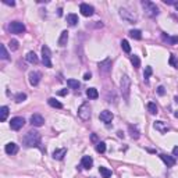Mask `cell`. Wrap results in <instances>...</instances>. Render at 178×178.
I'll return each mask as SVG.
<instances>
[{
  "instance_id": "cell-41",
  "label": "cell",
  "mask_w": 178,
  "mask_h": 178,
  "mask_svg": "<svg viewBox=\"0 0 178 178\" xmlns=\"http://www.w3.org/2000/svg\"><path fill=\"white\" fill-rule=\"evenodd\" d=\"M67 93H68V91H67V89H63V91H59V95H60V96H65V95H67Z\"/></svg>"
},
{
  "instance_id": "cell-31",
  "label": "cell",
  "mask_w": 178,
  "mask_h": 178,
  "mask_svg": "<svg viewBox=\"0 0 178 178\" xmlns=\"http://www.w3.org/2000/svg\"><path fill=\"white\" fill-rule=\"evenodd\" d=\"M147 110H149L150 114H157V113H159V111H157V106H156L153 102H149V103H147Z\"/></svg>"
},
{
  "instance_id": "cell-15",
  "label": "cell",
  "mask_w": 178,
  "mask_h": 178,
  "mask_svg": "<svg viewBox=\"0 0 178 178\" xmlns=\"http://www.w3.org/2000/svg\"><path fill=\"white\" fill-rule=\"evenodd\" d=\"M99 118H100L103 123L109 124V123H111V120H113V113L109 111V110H105V111H102V113H100Z\"/></svg>"
},
{
  "instance_id": "cell-20",
  "label": "cell",
  "mask_w": 178,
  "mask_h": 178,
  "mask_svg": "<svg viewBox=\"0 0 178 178\" xmlns=\"http://www.w3.org/2000/svg\"><path fill=\"white\" fill-rule=\"evenodd\" d=\"M160 159L164 161L166 164H167V167H173L174 164H175V160L171 157V156H167V155H160Z\"/></svg>"
},
{
  "instance_id": "cell-1",
  "label": "cell",
  "mask_w": 178,
  "mask_h": 178,
  "mask_svg": "<svg viewBox=\"0 0 178 178\" xmlns=\"http://www.w3.org/2000/svg\"><path fill=\"white\" fill-rule=\"evenodd\" d=\"M23 143L27 147H38L41 143V134L38 131H29L23 138Z\"/></svg>"
},
{
  "instance_id": "cell-43",
  "label": "cell",
  "mask_w": 178,
  "mask_h": 178,
  "mask_svg": "<svg viewBox=\"0 0 178 178\" xmlns=\"http://www.w3.org/2000/svg\"><path fill=\"white\" fill-rule=\"evenodd\" d=\"M173 153H174L175 156H178V146H175V147L173 149Z\"/></svg>"
},
{
  "instance_id": "cell-26",
  "label": "cell",
  "mask_w": 178,
  "mask_h": 178,
  "mask_svg": "<svg viewBox=\"0 0 178 178\" xmlns=\"http://www.w3.org/2000/svg\"><path fill=\"white\" fill-rule=\"evenodd\" d=\"M129 36L132 38V39L141 41L142 39V32L139 31V29H132V31H129Z\"/></svg>"
},
{
  "instance_id": "cell-45",
  "label": "cell",
  "mask_w": 178,
  "mask_h": 178,
  "mask_svg": "<svg viewBox=\"0 0 178 178\" xmlns=\"http://www.w3.org/2000/svg\"><path fill=\"white\" fill-rule=\"evenodd\" d=\"M92 141H93V142H96V141H97V137H96L95 134H93V135H92Z\"/></svg>"
},
{
  "instance_id": "cell-28",
  "label": "cell",
  "mask_w": 178,
  "mask_h": 178,
  "mask_svg": "<svg viewBox=\"0 0 178 178\" xmlns=\"http://www.w3.org/2000/svg\"><path fill=\"white\" fill-rule=\"evenodd\" d=\"M7 116H9V107H7V106H3V107L0 109V121H6Z\"/></svg>"
},
{
  "instance_id": "cell-30",
  "label": "cell",
  "mask_w": 178,
  "mask_h": 178,
  "mask_svg": "<svg viewBox=\"0 0 178 178\" xmlns=\"http://www.w3.org/2000/svg\"><path fill=\"white\" fill-rule=\"evenodd\" d=\"M67 85H68L71 89H75V91L79 89V82H78L77 79H68V81H67Z\"/></svg>"
},
{
  "instance_id": "cell-27",
  "label": "cell",
  "mask_w": 178,
  "mask_h": 178,
  "mask_svg": "<svg viewBox=\"0 0 178 178\" xmlns=\"http://www.w3.org/2000/svg\"><path fill=\"white\" fill-rule=\"evenodd\" d=\"M47 103H49V106L54 107V109H61V107H63V105H61L59 100H56L54 97H50V99H47Z\"/></svg>"
},
{
  "instance_id": "cell-9",
  "label": "cell",
  "mask_w": 178,
  "mask_h": 178,
  "mask_svg": "<svg viewBox=\"0 0 178 178\" xmlns=\"http://www.w3.org/2000/svg\"><path fill=\"white\" fill-rule=\"evenodd\" d=\"M110 70H111V61H110V59H106L105 61L99 63V71H100V74L107 75L110 73Z\"/></svg>"
},
{
  "instance_id": "cell-11",
  "label": "cell",
  "mask_w": 178,
  "mask_h": 178,
  "mask_svg": "<svg viewBox=\"0 0 178 178\" xmlns=\"http://www.w3.org/2000/svg\"><path fill=\"white\" fill-rule=\"evenodd\" d=\"M79 11H81V14L82 15H85V17H91V15H93V7L89 4H86V3H82V4L79 6Z\"/></svg>"
},
{
  "instance_id": "cell-19",
  "label": "cell",
  "mask_w": 178,
  "mask_h": 178,
  "mask_svg": "<svg viewBox=\"0 0 178 178\" xmlns=\"http://www.w3.org/2000/svg\"><path fill=\"white\" fill-rule=\"evenodd\" d=\"M161 38H163V41L167 42L169 45H178V36H169V35H166V33H161Z\"/></svg>"
},
{
  "instance_id": "cell-2",
  "label": "cell",
  "mask_w": 178,
  "mask_h": 178,
  "mask_svg": "<svg viewBox=\"0 0 178 178\" xmlns=\"http://www.w3.org/2000/svg\"><path fill=\"white\" fill-rule=\"evenodd\" d=\"M142 7L145 10V14L147 17H156L159 14V7L153 3V1H149V0H142L141 1Z\"/></svg>"
},
{
  "instance_id": "cell-22",
  "label": "cell",
  "mask_w": 178,
  "mask_h": 178,
  "mask_svg": "<svg viewBox=\"0 0 178 178\" xmlns=\"http://www.w3.org/2000/svg\"><path fill=\"white\" fill-rule=\"evenodd\" d=\"M128 131L131 134V138L132 139H138L139 138V131H138V128L135 125H128Z\"/></svg>"
},
{
  "instance_id": "cell-42",
  "label": "cell",
  "mask_w": 178,
  "mask_h": 178,
  "mask_svg": "<svg viewBox=\"0 0 178 178\" xmlns=\"http://www.w3.org/2000/svg\"><path fill=\"white\" fill-rule=\"evenodd\" d=\"M3 3H4V4H7V6H14V4H15L14 1H10V0H3Z\"/></svg>"
},
{
  "instance_id": "cell-32",
  "label": "cell",
  "mask_w": 178,
  "mask_h": 178,
  "mask_svg": "<svg viewBox=\"0 0 178 178\" xmlns=\"http://www.w3.org/2000/svg\"><path fill=\"white\" fill-rule=\"evenodd\" d=\"M131 63H132V65L135 68H139V67H141V60H139V57L135 54L131 56Z\"/></svg>"
},
{
  "instance_id": "cell-13",
  "label": "cell",
  "mask_w": 178,
  "mask_h": 178,
  "mask_svg": "<svg viewBox=\"0 0 178 178\" xmlns=\"http://www.w3.org/2000/svg\"><path fill=\"white\" fill-rule=\"evenodd\" d=\"M4 150L7 155H15L17 152H18V145L17 143H14V142H9L7 145H6Z\"/></svg>"
},
{
  "instance_id": "cell-5",
  "label": "cell",
  "mask_w": 178,
  "mask_h": 178,
  "mask_svg": "<svg viewBox=\"0 0 178 178\" xmlns=\"http://www.w3.org/2000/svg\"><path fill=\"white\" fill-rule=\"evenodd\" d=\"M78 116H79V118L84 120V121H86V120L91 118V106L89 103H82V105L79 106V109H78Z\"/></svg>"
},
{
  "instance_id": "cell-35",
  "label": "cell",
  "mask_w": 178,
  "mask_h": 178,
  "mask_svg": "<svg viewBox=\"0 0 178 178\" xmlns=\"http://www.w3.org/2000/svg\"><path fill=\"white\" fill-rule=\"evenodd\" d=\"M96 150L99 152V153H105L106 152V143L105 142H97V143H96Z\"/></svg>"
},
{
  "instance_id": "cell-25",
  "label": "cell",
  "mask_w": 178,
  "mask_h": 178,
  "mask_svg": "<svg viewBox=\"0 0 178 178\" xmlns=\"http://www.w3.org/2000/svg\"><path fill=\"white\" fill-rule=\"evenodd\" d=\"M99 173H100L102 178H110L111 177V170H109L107 167H99Z\"/></svg>"
},
{
  "instance_id": "cell-21",
  "label": "cell",
  "mask_w": 178,
  "mask_h": 178,
  "mask_svg": "<svg viewBox=\"0 0 178 178\" xmlns=\"http://www.w3.org/2000/svg\"><path fill=\"white\" fill-rule=\"evenodd\" d=\"M86 96L89 99H97L99 97V92H97L96 88H89L86 91Z\"/></svg>"
},
{
  "instance_id": "cell-12",
  "label": "cell",
  "mask_w": 178,
  "mask_h": 178,
  "mask_svg": "<svg viewBox=\"0 0 178 178\" xmlns=\"http://www.w3.org/2000/svg\"><path fill=\"white\" fill-rule=\"evenodd\" d=\"M31 124L33 127H42L45 124V118L41 114H32L31 116Z\"/></svg>"
},
{
  "instance_id": "cell-38",
  "label": "cell",
  "mask_w": 178,
  "mask_h": 178,
  "mask_svg": "<svg viewBox=\"0 0 178 178\" xmlns=\"http://www.w3.org/2000/svg\"><path fill=\"white\" fill-rule=\"evenodd\" d=\"M152 67H146V70H145V73H143V78H145V81H147L149 79V77L152 75Z\"/></svg>"
},
{
  "instance_id": "cell-34",
  "label": "cell",
  "mask_w": 178,
  "mask_h": 178,
  "mask_svg": "<svg viewBox=\"0 0 178 178\" xmlns=\"http://www.w3.org/2000/svg\"><path fill=\"white\" fill-rule=\"evenodd\" d=\"M14 99H15V102H17V103H23V102L27 99V95H25V93H23V92H20V93H17V95H15V97H14Z\"/></svg>"
},
{
  "instance_id": "cell-48",
  "label": "cell",
  "mask_w": 178,
  "mask_h": 178,
  "mask_svg": "<svg viewBox=\"0 0 178 178\" xmlns=\"http://www.w3.org/2000/svg\"><path fill=\"white\" fill-rule=\"evenodd\" d=\"M175 102H177V103H178V96H175Z\"/></svg>"
},
{
  "instance_id": "cell-3",
  "label": "cell",
  "mask_w": 178,
  "mask_h": 178,
  "mask_svg": "<svg viewBox=\"0 0 178 178\" xmlns=\"http://www.w3.org/2000/svg\"><path fill=\"white\" fill-rule=\"evenodd\" d=\"M129 91H131V79L128 75H124L121 78V93L125 100H128V97H129Z\"/></svg>"
},
{
  "instance_id": "cell-23",
  "label": "cell",
  "mask_w": 178,
  "mask_h": 178,
  "mask_svg": "<svg viewBox=\"0 0 178 178\" xmlns=\"http://www.w3.org/2000/svg\"><path fill=\"white\" fill-rule=\"evenodd\" d=\"M27 60L31 64H38V61H39V59H38V56H36L35 52H29V53L27 54Z\"/></svg>"
},
{
  "instance_id": "cell-10",
  "label": "cell",
  "mask_w": 178,
  "mask_h": 178,
  "mask_svg": "<svg viewBox=\"0 0 178 178\" xmlns=\"http://www.w3.org/2000/svg\"><path fill=\"white\" fill-rule=\"evenodd\" d=\"M29 84H31L32 86H36V85H39V82H41V73H38V71H31L29 73Z\"/></svg>"
},
{
  "instance_id": "cell-47",
  "label": "cell",
  "mask_w": 178,
  "mask_h": 178,
  "mask_svg": "<svg viewBox=\"0 0 178 178\" xmlns=\"http://www.w3.org/2000/svg\"><path fill=\"white\" fill-rule=\"evenodd\" d=\"M174 116H175V117H177V118H178V111H175V114H174Z\"/></svg>"
},
{
  "instance_id": "cell-39",
  "label": "cell",
  "mask_w": 178,
  "mask_h": 178,
  "mask_svg": "<svg viewBox=\"0 0 178 178\" xmlns=\"http://www.w3.org/2000/svg\"><path fill=\"white\" fill-rule=\"evenodd\" d=\"M157 93H159L160 96H163L166 93V89H164V86H159L157 88Z\"/></svg>"
},
{
  "instance_id": "cell-7",
  "label": "cell",
  "mask_w": 178,
  "mask_h": 178,
  "mask_svg": "<svg viewBox=\"0 0 178 178\" xmlns=\"http://www.w3.org/2000/svg\"><path fill=\"white\" fill-rule=\"evenodd\" d=\"M52 53H50V49L47 47V46H43L42 47V61L45 64L46 67H52Z\"/></svg>"
},
{
  "instance_id": "cell-46",
  "label": "cell",
  "mask_w": 178,
  "mask_h": 178,
  "mask_svg": "<svg viewBox=\"0 0 178 178\" xmlns=\"http://www.w3.org/2000/svg\"><path fill=\"white\" fill-rule=\"evenodd\" d=\"M174 6H175V10L178 11V1H175V3H174Z\"/></svg>"
},
{
  "instance_id": "cell-18",
  "label": "cell",
  "mask_w": 178,
  "mask_h": 178,
  "mask_svg": "<svg viewBox=\"0 0 178 178\" xmlns=\"http://www.w3.org/2000/svg\"><path fill=\"white\" fill-rule=\"evenodd\" d=\"M65 153H67V149H56L54 152H53V159L56 160H63L64 156H65Z\"/></svg>"
},
{
  "instance_id": "cell-29",
  "label": "cell",
  "mask_w": 178,
  "mask_h": 178,
  "mask_svg": "<svg viewBox=\"0 0 178 178\" xmlns=\"http://www.w3.org/2000/svg\"><path fill=\"white\" fill-rule=\"evenodd\" d=\"M0 57L3 60H9V53H7V49L4 45H0Z\"/></svg>"
},
{
  "instance_id": "cell-36",
  "label": "cell",
  "mask_w": 178,
  "mask_h": 178,
  "mask_svg": "<svg viewBox=\"0 0 178 178\" xmlns=\"http://www.w3.org/2000/svg\"><path fill=\"white\" fill-rule=\"evenodd\" d=\"M121 47H123V50L125 52V53H129V52H131V46H129L128 41H125V39L121 42Z\"/></svg>"
},
{
  "instance_id": "cell-24",
  "label": "cell",
  "mask_w": 178,
  "mask_h": 178,
  "mask_svg": "<svg viewBox=\"0 0 178 178\" xmlns=\"http://www.w3.org/2000/svg\"><path fill=\"white\" fill-rule=\"evenodd\" d=\"M67 23H68L71 27L77 25L78 24V15L77 14H68V15H67Z\"/></svg>"
},
{
  "instance_id": "cell-33",
  "label": "cell",
  "mask_w": 178,
  "mask_h": 178,
  "mask_svg": "<svg viewBox=\"0 0 178 178\" xmlns=\"http://www.w3.org/2000/svg\"><path fill=\"white\" fill-rule=\"evenodd\" d=\"M169 64L171 65V67H174V68H178V59L174 54H171L170 56V59H169Z\"/></svg>"
},
{
  "instance_id": "cell-37",
  "label": "cell",
  "mask_w": 178,
  "mask_h": 178,
  "mask_svg": "<svg viewBox=\"0 0 178 178\" xmlns=\"http://www.w3.org/2000/svg\"><path fill=\"white\" fill-rule=\"evenodd\" d=\"M9 46H10V49H11V50H17V49H18V42L15 41V39H11V41H10V43H9Z\"/></svg>"
},
{
  "instance_id": "cell-16",
  "label": "cell",
  "mask_w": 178,
  "mask_h": 178,
  "mask_svg": "<svg viewBox=\"0 0 178 178\" xmlns=\"http://www.w3.org/2000/svg\"><path fill=\"white\" fill-rule=\"evenodd\" d=\"M81 166H82L84 169L91 170L92 166H93V160H92L91 156H84L82 160H81Z\"/></svg>"
},
{
  "instance_id": "cell-8",
  "label": "cell",
  "mask_w": 178,
  "mask_h": 178,
  "mask_svg": "<svg viewBox=\"0 0 178 178\" xmlns=\"http://www.w3.org/2000/svg\"><path fill=\"white\" fill-rule=\"evenodd\" d=\"M24 125H25V120H24V117H14V118H11V121H10V128L14 129V131L21 129Z\"/></svg>"
},
{
  "instance_id": "cell-14",
  "label": "cell",
  "mask_w": 178,
  "mask_h": 178,
  "mask_svg": "<svg viewBox=\"0 0 178 178\" xmlns=\"http://www.w3.org/2000/svg\"><path fill=\"white\" fill-rule=\"evenodd\" d=\"M153 127H155L160 134H167L169 132V129H170V128L167 127V124L163 123V121H156V123L153 124Z\"/></svg>"
},
{
  "instance_id": "cell-4",
  "label": "cell",
  "mask_w": 178,
  "mask_h": 178,
  "mask_svg": "<svg viewBox=\"0 0 178 178\" xmlns=\"http://www.w3.org/2000/svg\"><path fill=\"white\" fill-rule=\"evenodd\" d=\"M120 15H121V18L125 20L127 23L129 24H134L138 21V15L134 11H131V10H127V9H121L120 10Z\"/></svg>"
},
{
  "instance_id": "cell-44",
  "label": "cell",
  "mask_w": 178,
  "mask_h": 178,
  "mask_svg": "<svg viewBox=\"0 0 178 178\" xmlns=\"http://www.w3.org/2000/svg\"><path fill=\"white\" fill-rule=\"evenodd\" d=\"M164 3H167V4H174L173 0H164Z\"/></svg>"
},
{
  "instance_id": "cell-17",
  "label": "cell",
  "mask_w": 178,
  "mask_h": 178,
  "mask_svg": "<svg viewBox=\"0 0 178 178\" xmlns=\"http://www.w3.org/2000/svg\"><path fill=\"white\" fill-rule=\"evenodd\" d=\"M67 41H68V32L67 31H63L61 32V35H60V38H59V46L60 47H64V46L67 45Z\"/></svg>"
},
{
  "instance_id": "cell-40",
  "label": "cell",
  "mask_w": 178,
  "mask_h": 178,
  "mask_svg": "<svg viewBox=\"0 0 178 178\" xmlns=\"http://www.w3.org/2000/svg\"><path fill=\"white\" fill-rule=\"evenodd\" d=\"M91 78H92V74L91 73H86L85 75H84V79H85V81H89Z\"/></svg>"
},
{
  "instance_id": "cell-6",
  "label": "cell",
  "mask_w": 178,
  "mask_h": 178,
  "mask_svg": "<svg viewBox=\"0 0 178 178\" xmlns=\"http://www.w3.org/2000/svg\"><path fill=\"white\" fill-rule=\"evenodd\" d=\"M9 31L11 33H17V35H21L25 32V25L23 23H20V21H13V23H10L9 25Z\"/></svg>"
}]
</instances>
